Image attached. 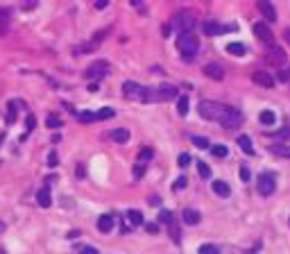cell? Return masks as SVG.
<instances>
[{"instance_id": "obj_1", "label": "cell", "mask_w": 290, "mask_h": 254, "mask_svg": "<svg viewBox=\"0 0 290 254\" xmlns=\"http://www.w3.org/2000/svg\"><path fill=\"white\" fill-rule=\"evenodd\" d=\"M177 86H172V84H159V86H154V89H143V102H166V100H175L177 98Z\"/></svg>"}, {"instance_id": "obj_2", "label": "cell", "mask_w": 290, "mask_h": 254, "mask_svg": "<svg viewBox=\"0 0 290 254\" xmlns=\"http://www.w3.org/2000/svg\"><path fill=\"white\" fill-rule=\"evenodd\" d=\"M177 50H179V54H181L184 61H193V57L199 50V39L193 34V32H188V34H179L177 36Z\"/></svg>"}, {"instance_id": "obj_3", "label": "cell", "mask_w": 290, "mask_h": 254, "mask_svg": "<svg viewBox=\"0 0 290 254\" xmlns=\"http://www.w3.org/2000/svg\"><path fill=\"white\" fill-rule=\"evenodd\" d=\"M227 107L229 104H222V102H215V100H202V102L197 104V111L202 118H206V120H215L220 122L222 116L227 113Z\"/></svg>"}, {"instance_id": "obj_4", "label": "cell", "mask_w": 290, "mask_h": 254, "mask_svg": "<svg viewBox=\"0 0 290 254\" xmlns=\"http://www.w3.org/2000/svg\"><path fill=\"white\" fill-rule=\"evenodd\" d=\"M170 27H175V30H177V36L193 32V27H195L193 12H188V9H181V12H177L175 16L170 18Z\"/></svg>"}, {"instance_id": "obj_5", "label": "cell", "mask_w": 290, "mask_h": 254, "mask_svg": "<svg viewBox=\"0 0 290 254\" xmlns=\"http://www.w3.org/2000/svg\"><path fill=\"white\" fill-rule=\"evenodd\" d=\"M256 190L263 195V198H267V195L274 193V190H276V177H274V172H270V170L261 172V175H258V179H256Z\"/></svg>"}, {"instance_id": "obj_6", "label": "cell", "mask_w": 290, "mask_h": 254, "mask_svg": "<svg viewBox=\"0 0 290 254\" xmlns=\"http://www.w3.org/2000/svg\"><path fill=\"white\" fill-rule=\"evenodd\" d=\"M84 75L89 77V80H102L104 75H109V64L104 61V59H95V61H91V66L84 71Z\"/></svg>"}, {"instance_id": "obj_7", "label": "cell", "mask_w": 290, "mask_h": 254, "mask_svg": "<svg viewBox=\"0 0 290 254\" xmlns=\"http://www.w3.org/2000/svg\"><path fill=\"white\" fill-rule=\"evenodd\" d=\"M202 30L208 36H218V34H225V32L238 30V25H220L218 21H202Z\"/></svg>"}, {"instance_id": "obj_8", "label": "cell", "mask_w": 290, "mask_h": 254, "mask_svg": "<svg viewBox=\"0 0 290 254\" xmlns=\"http://www.w3.org/2000/svg\"><path fill=\"white\" fill-rule=\"evenodd\" d=\"M240 122H243V113H240L236 107H227V113L222 116L220 125L227 127V130H234V127H238Z\"/></svg>"}, {"instance_id": "obj_9", "label": "cell", "mask_w": 290, "mask_h": 254, "mask_svg": "<svg viewBox=\"0 0 290 254\" xmlns=\"http://www.w3.org/2000/svg\"><path fill=\"white\" fill-rule=\"evenodd\" d=\"M252 32L263 41V43H267V45L274 41V36H272V30L265 25V23H254V25H252ZM272 45H274V43H272Z\"/></svg>"}, {"instance_id": "obj_10", "label": "cell", "mask_w": 290, "mask_h": 254, "mask_svg": "<svg viewBox=\"0 0 290 254\" xmlns=\"http://www.w3.org/2000/svg\"><path fill=\"white\" fill-rule=\"evenodd\" d=\"M252 82L258 84V86H265V89H272L276 80L267 71H256V73H252Z\"/></svg>"}, {"instance_id": "obj_11", "label": "cell", "mask_w": 290, "mask_h": 254, "mask_svg": "<svg viewBox=\"0 0 290 254\" xmlns=\"http://www.w3.org/2000/svg\"><path fill=\"white\" fill-rule=\"evenodd\" d=\"M122 93H125V98L140 100L143 98V86L136 84V82H125V84H122Z\"/></svg>"}, {"instance_id": "obj_12", "label": "cell", "mask_w": 290, "mask_h": 254, "mask_svg": "<svg viewBox=\"0 0 290 254\" xmlns=\"http://www.w3.org/2000/svg\"><path fill=\"white\" fill-rule=\"evenodd\" d=\"M204 75L211 77V80H218V82H220L222 77H225V68H222L220 64H215V61H213V64H206V66H204Z\"/></svg>"}, {"instance_id": "obj_13", "label": "cell", "mask_w": 290, "mask_h": 254, "mask_svg": "<svg viewBox=\"0 0 290 254\" xmlns=\"http://www.w3.org/2000/svg\"><path fill=\"white\" fill-rule=\"evenodd\" d=\"M256 7H258V12H261L263 16L267 18V21H272V23L276 21V9L272 7V5L267 3V0H258V3H256Z\"/></svg>"}, {"instance_id": "obj_14", "label": "cell", "mask_w": 290, "mask_h": 254, "mask_svg": "<svg viewBox=\"0 0 290 254\" xmlns=\"http://www.w3.org/2000/svg\"><path fill=\"white\" fill-rule=\"evenodd\" d=\"M36 202H39L43 209L52 204V198H50V186H41V188L36 190Z\"/></svg>"}, {"instance_id": "obj_15", "label": "cell", "mask_w": 290, "mask_h": 254, "mask_svg": "<svg viewBox=\"0 0 290 254\" xmlns=\"http://www.w3.org/2000/svg\"><path fill=\"white\" fill-rule=\"evenodd\" d=\"M267 59H270L274 66H283L285 64V52L281 48H276V45H272V50H270V54H267Z\"/></svg>"}, {"instance_id": "obj_16", "label": "cell", "mask_w": 290, "mask_h": 254, "mask_svg": "<svg viewBox=\"0 0 290 254\" xmlns=\"http://www.w3.org/2000/svg\"><path fill=\"white\" fill-rule=\"evenodd\" d=\"M109 139L116 141V143H125V141L129 139V130H125V127H116V130H109Z\"/></svg>"}, {"instance_id": "obj_17", "label": "cell", "mask_w": 290, "mask_h": 254, "mask_svg": "<svg viewBox=\"0 0 290 254\" xmlns=\"http://www.w3.org/2000/svg\"><path fill=\"white\" fill-rule=\"evenodd\" d=\"M98 229L102 231V234H109V231L113 229V216H109V213L100 216L98 218Z\"/></svg>"}, {"instance_id": "obj_18", "label": "cell", "mask_w": 290, "mask_h": 254, "mask_svg": "<svg viewBox=\"0 0 290 254\" xmlns=\"http://www.w3.org/2000/svg\"><path fill=\"white\" fill-rule=\"evenodd\" d=\"M213 193L220 195V198H229V195H231V188H229V184H227V181L218 179V181H213Z\"/></svg>"}, {"instance_id": "obj_19", "label": "cell", "mask_w": 290, "mask_h": 254, "mask_svg": "<svg viewBox=\"0 0 290 254\" xmlns=\"http://www.w3.org/2000/svg\"><path fill=\"white\" fill-rule=\"evenodd\" d=\"M181 218H184L186 225H197L199 220H202V216H199V211H195V209H184V213H181Z\"/></svg>"}, {"instance_id": "obj_20", "label": "cell", "mask_w": 290, "mask_h": 254, "mask_svg": "<svg viewBox=\"0 0 290 254\" xmlns=\"http://www.w3.org/2000/svg\"><path fill=\"white\" fill-rule=\"evenodd\" d=\"M270 152L279 154V157H283V159H290V145H283V143H274V145H270Z\"/></svg>"}, {"instance_id": "obj_21", "label": "cell", "mask_w": 290, "mask_h": 254, "mask_svg": "<svg viewBox=\"0 0 290 254\" xmlns=\"http://www.w3.org/2000/svg\"><path fill=\"white\" fill-rule=\"evenodd\" d=\"M168 234H170V238H172V243H181V231H179V225H177L175 220L168 225Z\"/></svg>"}, {"instance_id": "obj_22", "label": "cell", "mask_w": 290, "mask_h": 254, "mask_svg": "<svg viewBox=\"0 0 290 254\" xmlns=\"http://www.w3.org/2000/svg\"><path fill=\"white\" fill-rule=\"evenodd\" d=\"M258 120H261L263 125H272V122L276 120V116H274V111H272V109H263L261 116H258Z\"/></svg>"}, {"instance_id": "obj_23", "label": "cell", "mask_w": 290, "mask_h": 254, "mask_svg": "<svg viewBox=\"0 0 290 254\" xmlns=\"http://www.w3.org/2000/svg\"><path fill=\"white\" fill-rule=\"evenodd\" d=\"M238 145L243 148L245 154H254V148H252V141H249V136H238Z\"/></svg>"}, {"instance_id": "obj_24", "label": "cell", "mask_w": 290, "mask_h": 254, "mask_svg": "<svg viewBox=\"0 0 290 254\" xmlns=\"http://www.w3.org/2000/svg\"><path fill=\"white\" fill-rule=\"evenodd\" d=\"M127 218H129V222L134 227H138L140 222H143V213H140L138 209H131V211H127Z\"/></svg>"}, {"instance_id": "obj_25", "label": "cell", "mask_w": 290, "mask_h": 254, "mask_svg": "<svg viewBox=\"0 0 290 254\" xmlns=\"http://www.w3.org/2000/svg\"><path fill=\"white\" fill-rule=\"evenodd\" d=\"M227 152H229V150H227V145H225V143L211 145V154H213V157H218V159H225V157H227Z\"/></svg>"}, {"instance_id": "obj_26", "label": "cell", "mask_w": 290, "mask_h": 254, "mask_svg": "<svg viewBox=\"0 0 290 254\" xmlns=\"http://www.w3.org/2000/svg\"><path fill=\"white\" fill-rule=\"evenodd\" d=\"M177 111H179V116L188 113V95H181V98L177 100Z\"/></svg>"}, {"instance_id": "obj_27", "label": "cell", "mask_w": 290, "mask_h": 254, "mask_svg": "<svg viewBox=\"0 0 290 254\" xmlns=\"http://www.w3.org/2000/svg\"><path fill=\"white\" fill-rule=\"evenodd\" d=\"M227 52L229 54H245V45L243 43H227Z\"/></svg>"}, {"instance_id": "obj_28", "label": "cell", "mask_w": 290, "mask_h": 254, "mask_svg": "<svg viewBox=\"0 0 290 254\" xmlns=\"http://www.w3.org/2000/svg\"><path fill=\"white\" fill-rule=\"evenodd\" d=\"M152 157H154L152 148H145V145H143V148L138 150V161H150Z\"/></svg>"}, {"instance_id": "obj_29", "label": "cell", "mask_w": 290, "mask_h": 254, "mask_svg": "<svg viewBox=\"0 0 290 254\" xmlns=\"http://www.w3.org/2000/svg\"><path fill=\"white\" fill-rule=\"evenodd\" d=\"M145 163L143 161H136L134 163V170H131V175H134V179H140V177H143V172H145Z\"/></svg>"}, {"instance_id": "obj_30", "label": "cell", "mask_w": 290, "mask_h": 254, "mask_svg": "<svg viewBox=\"0 0 290 254\" xmlns=\"http://www.w3.org/2000/svg\"><path fill=\"white\" fill-rule=\"evenodd\" d=\"M7 25H9V14L5 9H0V34L7 32Z\"/></svg>"}, {"instance_id": "obj_31", "label": "cell", "mask_w": 290, "mask_h": 254, "mask_svg": "<svg viewBox=\"0 0 290 254\" xmlns=\"http://www.w3.org/2000/svg\"><path fill=\"white\" fill-rule=\"evenodd\" d=\"M197 172H199V177H204V179H208V177H211V168H208L204 161L197 163Z\"/></svg>"}, {"instance_id": "obj_32", "label": "cell", "mask_w": 290, "mask_h": 254, "mask_svg": "<svg viewBox=\"0 0 290 254\" xmlns=\"http://www.w3.org/2000/svg\"><path fill=\"white\" fill-rule=\"evenodd\" d=\"M199 254H220V249H218L215 245L206 243V245H199Z\"/></svg>"}, {"instance_id": "obj_33", "label": "cell", "mask_w": 290, "mask_h": 254, "mask_svg": "<svg viewBox=\"0 0 290 254\" xmlns=\"http://www.w3.org/2000/svg\"><path fill=\"white\" fill-rule=\"evenodd\" d=\"M190 141H193V143L195 145H197V148H211V143H208V139H204V136H193V139H190Z\"/></svg>"}, {"instance_id": "obj_34", "label": "cell", "mask_w": 290, "mask_h": 254, "mask_svg": "<svg viewBox=\"0 0 290 254\" xmlns=\"http://www.w3.org/2000/svg\"><path fill=\"white\" fill-rule=\"evenodd\" d=\"M16 120V102H9L7 104V122Z\"/></svg>"}, {"instance_id": "obj_35", "label": "cell", "mask_w": 290, "mask_h": 254, "mask_svg": "<svg viewBox=\"0 0 290 254\" xmlns=\"http://www.w3.org/2000/svg\"><path fill=\"white\" fill-rule=\"evenodd\" d=\"M159 222H166V225H170V222H172V213L166 211V209H163V211H159Z\"/></svg>"}, {"instance_id": "obj_36", "label": "cell", "mask_w": 290, "mask_h": 254, "mask_svg": "<svg viewBox=\"0 0 290 254\" xmlns=\"http://www.w3.org/2000/svg\"><path fill=\"white\" fill-rule=\"evenodd\" d=\"M177 163H179L181 168H186V166L190 163V154H188V152H181L179 157H177Z\"/></svg>"}, {"instance_id": "obj_37", "label": "cell", "mask_w": 290, "mask_h": 254, "mask_svg": "<svg viewBox=\"0 0 290 254\" xmlns=\"http://www.w3.org/2000/svg\"><path fill=\"white\" fill-rule=\"evenodd\" d=\"M186 184H188V179L181 175V177H177V179H175V186H172V188H175V190H181V188H186Z\"/></svg>"}, {"instance_id": "obj_38", "label": "cell", "mask_w": 290, "mask_h": 254, "mask_svg": "<svg viewBox=\"0 0 290 254\" xmlns=\"http://www.w3.org/2000/svg\"><path fill=\"white\" fill-rule=\"evenodd\" d=\"M45 122H48V127H59V125H61V118H59V116H48V120H45Z\"/></svg>"}, {"instance_id": "obj_39", "label": "cell", "mask_w": 290, "mask_h": 254, "mask_svg": "<svg viewBox=\"0 0 290 254\" xmlns=\"http://www.w3.org/2000/svg\"><path fill=\"white\" fill-rule=\"evenodd\" d=\"M240 179H243V181H249V168H247V166H240Z\"/></svg>"}, {"instance_id": "obj_40", "label": "cell", "mask_w": 290, "mask_h": 254, "mask_svg": "<svg viewBox=\"0 0 290 254\" xmlns=\"http://www.w3.org/2000/svg\"><path fill=\"white\" fill-rule=\"evenodd\" d=\"M276 139H290V127H283L281 132H276Z\"/></svg>"}, {"instance_id": "obj_41", "label": "cell", "mask_w": 290, "mask_h": 254, "mask_svg": "<svg viewBox=\"0 0 290 254\" xmlns=\"http://www.w3.org/2000/svg\"><path fill=\"white\" fill-rule=\"evenodd\" d=\"M57 161H59V159H57V154L52 152V154H50V157H48V163H50V166L54 168V166H57Z\"/></svg>"}, {"instance_id": "obj_42", "label": "cell", "mask_w": 290, "mask_h": 254, "mask_svg": "<svg viewBox=\"0 0 290 254\" xmlns=\"http://www.w3.org/2000/svg\"><path fill=\"white\" fill-rule=\"evenodd\" d=\"M82 254H100V252L95 247H84V249H82Z\"/></svg>"}, {"instance_id": "obj_43", "label": "cell", "mask_w": 290, "mask_h": 254, "mask_svg": "<svg viewBox=\"0 0 290 254\" xmlns=\"http://www.w3.org/2000/svg\"><path fill=\"white\" fill-rule=\"evenodd\" d=\"M95 7H98V9H104V7H107V0H95Z\"/></svg>"}, {"instance_id": "obj_44", "label": "cell", "mask_w": 290, "mask_h": 254, "mask_svg": "<svg viewBox=\"0 0 290 254\" xmlns=\"http://www.w3.org/2000/svg\"><path fill=\"white\" fill-rule=\"evenodd\" d=\"M77 177H84V163H80V166H77Z\"/></svg>"}, {"instance_id": "obj_45", "label": "cell", "mask_w": 290, "mask_h": 254, "mask_svg": "<svg viewBox=\"0 0 290 254\" xmlns=\"http://www.w3.org/2000/svg\"><path fill=\"white\" fill-rule=\"evenodd\" d=\"M283 39L290 43V27H285V30H283Z\"/></svg>"}, {"instance_id": "obj_46", "label": "cell", "mask_w": 290, "mask_h": 254, "mask_svg": "<svg viewBox=\"0 0 290 254\" xmlns=\"http://www.w3.org/2000/svg\"><path fill=\"white\" fill-rule=\"evenodd\" d=\"M32 127H34V118H32V116H30V118H27V132H30V130H32Z\"/></svg>"}, {"instance_id": "obj_47", "label": "cell", "mask_w": 290, "mask_h": 254, "mask_svg": "<svg viewBox=\"0 0 290 254\" xmlns=\"http://www.w3.org/2000/svg\"><path fill=\"white\" fill-rule=\"evenodd\" d=\"M279 80L281 82H288V73H279Z\"/></svg>"}, {"instance_id": "obj_48", "label": "cell", "mask_w": 290, "mask_h": 254, "mask_svg": "<svg viewBox=\"0 0 290 254\" xmlns=\"http://www.w3.org/2000/svg\"><path fill=\"white\" fill-rule=\"evenodd\" d=\"M3 231H5V222H0V234H3Z\"/></svg>"}, {"instance_id": "obj_49", "label": "cell", "mask_w": 290, "mask_h": 254, "mask_svg": "<svg viewBox=\"0 0 290 254\" xmlns=\"http://www.w3.org/2000/svg\"><path fill=\"white\" fill-rule=\"evenodd\" d=\"M288 82H290V73H288Z\"/></svg>"}, {"instance_id": "obj_50", "label": "cell", "mask_w": 290, "mask_h": 254, "mask_svg": "<svg viewBox=\"0 0 290 254\" xmlns=\"http://www.w3.org/2000/svg\"><path fill=\"white\" fill-rule=\"evenodd\" d=\"M288 222H290V220H288Z\"/></svg>"}]
</instances>
